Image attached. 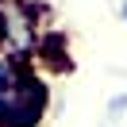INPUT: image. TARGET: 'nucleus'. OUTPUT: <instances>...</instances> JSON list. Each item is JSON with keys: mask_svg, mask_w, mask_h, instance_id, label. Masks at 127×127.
Here are the masks:
<instances>
[{"mask_svg": "<svg viewBox=\"0 0 127 127\" xmlns=\"http://www.w3.org/2000/svg\"><path fill=\"white\" fill-rule=\"evenodd\" d=\"M46 85L27 62H16L0 85V127H39L46 116Z\"/></svg>", "mask_w": 127, "mask_h": 127, "instance_id": "obj_1", "label": "nucleus"}, {"mask_svg": "<svg viewBox=\"0 0 127 127\" xmlns=\"http://www.w3.org/2000/svg\"><path fill=\"white\" fill-rule=\"evenodd\" d=\"M123 19H127V0H123Z\"/></svg>", "mask_w": 127, "mask_h": 127, "instance_id": "obj_3", "label": "nucleus"}, {"mask_svg": "<svg viewBox=\"0 0 127 127\" xmlns=\"http://www.w3.org/2000/svg\"><path fill=\"white\" fill-rule=\"evenodd\" d=\"M35 46H39V23H35V12L27 8L23 0L0 4V50H4L8 58L27 62Z\"/></svg>", "mask_w": 127, "mask_h": 127, "instance_id": "obj_2", "label": "nucleus"}]
</instances>
